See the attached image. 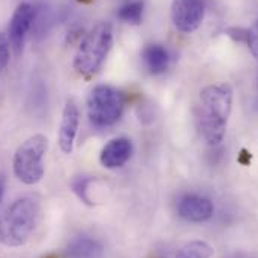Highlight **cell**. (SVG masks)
I'll return each mask as SVG.
<instances>
[{
  "label": "cell",
  "mask_w": 258,
  "mask_h": 258,
  "mask_svg": "<svg viewBox=\"0 0 258 258\" xmlns=\"http://www.w3.org/2000/svg\"><path fill=\"white\" fill-rule=\"evenodd\" d=\"M126 105L125 95L105 84L93 87L87 98V113L90 122L98 128L114 125L123 114Z\"/></svg>",
  "instance_id": "obj_4"
},
{
  "label": "cell",
  "mask_w": 258,
  "mask_h": 258,
  "mask_svg": "<svg viewBox=\"0 0 258 258\" xmlns=\"http://www.w3.org/2000/svg\"><path fill=\"white\" fill-rule=\"evenodd\" d=\"M80 125V111L74 99H69L63 107L60 128H59V146L60 150L69 155L74 150L75 137Z\"/></svg>",
  "instance_id": "obj_8"
},
{
  "label": "cell",
  "mask_w": 258,
  "mask_h": 258,
  "mask_svg": "<svg viewBox=\"0 0 258 258\" xmlns=\"http://www.w3.org/2000/svg\"><path fill=\"white\" fill-rule=\"evenodd\" d=\"M95 182V177L87 176V174H81V176H75L71 182V188L74 194L87 206H92L90 197H89V186Z\"/></svg>",
  "instance_id": "obj_15"
},
{
  "label": "cell",
  "mask_w": 258,
  "mask_h": 258,
  "mask_svg": "<svg viewBox=\"0 0 258 258\" xmlns=\"http://www.w3.org/2000/svg\"><path fill=\"white\" fill-rule=\"evenodd\" d=\"M213 254H215L213 248L209 243L201 240H194L182 246L177 251L176 258H212Z\"/></svg>",
  "instance_id": "obj_13"
},
{
  "label": "cell",
  "mask_w": 258,
  "mask_h": 258,
  "mask_svg": "<svg viewBox=\"0 0 258 258\" xmlns=\"http://www.w3.org/2000/svg\"><path fill=\"white\" fill-rule=\"evenodd\" d=\"M39 218V204L32 197L14 201L0 215V243L8 248L23 246L32 236Z\"/></svg>",
  "instance_id": "obj_2"
},
{
  "label": "cell",
  "mask_w": 258,
  "mask_h": 258,
  "mask_svg": "<svg viewBox=\"0 0 258 258\" xmlns=\"http://www.w3.org/2000/svg\"><path fill=\"white\" fill-rule=\"evenodd\" d=\"M66 254L69 258H99L102 246L92 237L77 236L68 243Z\"/></svg>",
  "instance_id": "obj_11"
},
{
  "label": "cell",
  "mask_w": 258,
  "mask_h": 258,
  "mask_svg": "<svg viewBox=\"0 0 258 258\" xmlns=\"http://www.w3.org/2000/svg\"><path fill=\"white\" fill-rule=\"evenodd\" d=\"M204 12L203 0H173L171 5L173 24L182 33L195 32L204 20Z\"/></svg>",
  "instance_id": "obj_7"
},
{
  "label": "cell",
  "mask_w": 258,
  "mask_h": 258,
  "mask_svg": "<svg viewBox=\"0 0 258 258\" xmlns=\"http://www.w3.org/2000/svg\"><path fill=\"white\" fill-rule=\"evenodd\" d=\"M179 215L189 222H204L213 216V204L201 195H186L179 203Z\"/></svg>",
  "instance_id": "obj_9"
},
{
  "label": "cell",
  "mask_w": 258,
  "mask_h": 258,
  "mask_svg": "<svg viewBox=\"0 0 258 258\" xmlns=\"http://www.w3.org/2000/svg\"><path fill=\"white\" fill-rule=\"evenodd\" d=\"M227 35L230 38H233L234 41H239V42H246L248 39V29H240V27H231V29H227Z\"/></svg>",
  "instance_id": "obj_18"
},
{
  "label": "cell",
  "mask_w": 258,
  "mask_h": 258,
  "mask_svg": "<svg viewBox=\"0 0 258 258\" xmlns=\"http://www.w3.org/2000/svg\"><path fill=\"white\" fill-rule=\"evenodd\" d=\"M132 155V143L131 140L125 138V137H119L114 138L111 141H108L104 149L101 150V164L105 168H119L123 167L129 161Z\"/></svg>",
  "instance_id": "obj_10"
},
{
  "label": "cell",
  "mask_w": 258,
  "mask_h": 258,
  "mask_svg": "<svg viewBox=\"0 0 258 258\" xmlns=\"http://www.w3.org/2000/svg\"><path fill=\"white\" fill-rule=\"evenodd\" d=\"M113 47V27L108 23L96 24L81 41L75 57L74 68L84 77L95 75L104 64Z\"/></svg>",
  "instance_id": "obj_3"
},
{
  "label": "cell",
  "mask_w": 258,
  "mask_h": 258,
  "mask_svg": "<svg viewBox=\"0 0 258 258\" xmlns=\"http://www.w3.org/2000/svg\"><path fill=\"white\" fill-rule=\"evenodd\" d=\"M246 44L252 53V56L258 59V21L251 27L248 29V39H246Z\"/></svg>",
  "instance_id": "obj_16"
},
{
  "label": "cell",
  "mask_w": 258,
  "mask_h": 258,
  "mask_svg": "<svg viewBox=\"0 0 258 258\" xmlns=\"http://www.w3.org/2000/svg\"><path fill=\"white\" fill-rule=\"evenodd\" d=\"M35 17H36V8L29 2L20 3L17 9L14 11L11 21H9L8 41L15 56H20L23 53L24 42H26L29 30L32 29L35 23Z\"/></svg>",
  "instance_id": "obj_6"
},
{
  "label": "cell",
  "mask_w": 258,
  "mask_h": 258,
  "mask_svg": "<svg viewBox=\"0 0 258 258\" xmlns=\"http://www.w3.org/2000/svg\"><path fill=\"white\" fill-rule=\"evenodd\" d=\"M233 107V89L227 83L206 86L200 93L197 125L201 137L212 146L224 140Z\"/></svg>",
  "instance_id": "obj_1"
},
{
  "label": "cell",
  "mask_w": 258,
  "mask_h": 258,
  "mask_svg": "<svg viewBox=\"0 0 258 258\" xmlns=\"http://www.w3.org/2000/svg\"><path fill=\"white\" fill-rule=\"evenodd\" d=\"M48 141L44 135L36 134L27 138L14 155V174L24 185H36L44 177V156Z\"/></svg>",
  "instance_id": "obj_5"
},
{
  "label": "cell",
  "mask_w": 258,
  "mask_h": 258,
  "mask_svg": "<svg viewBox=\"0 0 258 258\" xmlns=\"http://www.w3.org/2000/svg\"><path fill=\"white\" fill-rule=\"evenodd\" d=\"M143 62L150 74H162L170 63L168 51L159 44H150L143 50Z\"/></svg>",
  "instance_id": "obj_12"
},
{
  "label": "cell",
  "mask_w": 258,
  "mask_h": 258,
  "mask_svg": "<svg viewBox=\"0 0 258 258\" xmlns=\"http://www.w3.org/2000/svg\"><path fill=\"white\" fill-rule=\"evenodd\" d=\"M143 11H144V3L143 0H132L120 6L117 17L132 26H138L143 20Z\"/></svg>",
  "instance_id": "obj_14"
},
{
  "label": "cell",
  "mask_w": 258,
  "mask_h": 258,
  "mask_svg": "<svg viewBox=\"0 0 258 258\" xmlns=\"http://www.w3.org/2000/svg\"><path fill=\"white\" fill-rule=\"evenodd\" d=\"M3 192H5V179H3V177L0 176V201H2Z\"/></svg>",
  "instance_id": "obj_19"
},
{
  "label": "cell",
  "mask_w": 258,
  "mask_h": 258,
  "mask_svg": "<svg viewBox=\"0 0 258 258\" xmlns=\"http://www.w3.org/2000/svg\"><path fill=\"white\" fill-rule=\"evenodd\" d=\"M9 41L6 36L0 35V71L9 62Z\"/></svg>",
  "instance_id": "obj_17"
}]
</instances>
